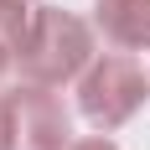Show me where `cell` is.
Returning a JSON list of instances; mask_svg holds the SVG:
<instances>
[{
	"label": "cell",
	"mask_w": 150,
	"mask_h": 150,
	"mask_svg": "<svg viewBox=\"0 0 150 150\" xmlns=\"http://www.w3.org/2000/svg\"><path fill=\"white\" fill-rule=\"evenodd\" d=\"M67 150H119L114 140H78V145H67Z\"/></svg>",
	"instance_id": "7"
},
{
	"label": "cell",
	"mask_w": 150,
	"mask_h": 150,
	"mask_svg": "<svg viewBox=\"0 0 150 150\" xmlns=\"http://www.w3.org/2000/svg\"><path fill=\"white\" fill-rule=\"evenodd\" d=\"M11 62H16V52L0 42V88H5V78H11Z\"/></svg>",
	"instance_id": "6"
},
{
	"label": "cell",
	"mask_w": 150,
	"mask_h": 150,
	"mask_svg": "<svg viewBox=\"0 0 150 150\" xmlns=\"http://www.w3.org/2000/svg\"><path fill=\"white\" fill-rule=\"evenodd\" d=\"M0 150H5V129H0Z\"/></svg>",
	"instance_id": "8"
},
{
	"label": "cell",
	"mask_w": 150,
	"mask_h": 150,
	"mask_svg": "<svg viewBox=\"0 0 150 150\" xmlns=\"http://www.w3.org/2000/svg\"><path fill=\"white\" fill-rule=\"evenodd\" d=\"M88 62H93V31L73 11H36L31 16V31L16 52V67H21L26 83L57 88L67 78L88 73Z\"/></svg>",
	"instance_id": "1"
},
{
	"label": "cell",
	"mask_w": 150,
	"mask_h": 150,
	"mask_svg": "<svg viewBox=\"0 0 150 150\" xmlns=\"http://www.w3.org/2000/svg\"><path fill=\"white\" fill-rule=\"evenodd\" d=\"M145 93H150V83H145V73L129 57H98V62H88V73L78 83V109H83V119L93 129L109 135L124 119H135Z\"/></svg>",
	"instance_id": "3"
},
{
	"label": "cell",
	"mask_w": 150,
	"mask_h": 150,
	"mask_svg": "<svg viewBox=\"0 0 150 150\" xmlns=\"http://www.w3.org/2000/svg\"><path fill=\"white\" fill-rule=\"evenodd\" d=\"M26 5L31 0H0V42L11 47V52H21V42H26V31H31Z\"/></svg>",
	"instance_id": "5"
},
{
	"label": "cell",
	"mask_w": 150,
	"mask_h": 150,
	"mask_svg": "<svg viewBox=\"0 0 150 150\" xmlns=\"http://www.w3.org/2000/svg\"><path fill=\"white\" fill-rule=\"evenodd\" d=\"M0 129H5V150H67V109L57 93H47V83H16L11 93H0Z\"/></svg>",
	"instance_id": "2"
},
{
	"label": "cell",
	"mask_w": 150,
	"mask_h": 150,
	"mask_svg": "<svg viewBox=\"0 0 150 150\" xmlns=\"http://www.w3.org/2000/svg\"><path fill=\"white\" fill-rule=\"evenodd\" d=\"M93 21L104 31V42L124 47V52L150 47V0H98Z\"/></svg>",
	"instance_id": "4"
}]
</instances>
